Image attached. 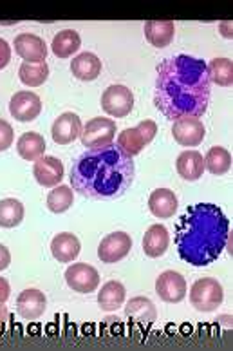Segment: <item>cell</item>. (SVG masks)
<instances>
[{
    "mask_svg": "<svg viewBox=\"0 0 233 351\" xmlns=\"http://www.w3.org/2000/svg\"><path fill=\"white\" fill-rule=\"evenodd\" d=\"M149 208L159 219H169L177 210V196L170 189H158L150 194Z\"/></svg>",
    "mask_w": 233,
    "mask_h": 351,
    "instance_id": "18",
    "label": "cell"
},
{
    "mask_svg": "<svg viewBox=\"0 0 233 351\" xmlns=\"http://www.w3.org/2000/svg\"><path fill=\"white\" fill-rule=\"evenodd\" d=\"M15 53L24 62L29 64H40L47 58V45L33 33H20L15 38Z\"/></svg>",
    "mask_w": 233,
    "mask_h": 351,
    "instance_id": "14",
    "label": "cell"
},
{
    "mask_svg": "<svg viewBox=\"0 0 233 351\" xmlns=\"http://www.w3.org/2000/svg\"><path fill=\"white\" fill-rule=\"evenodd\" d=\"M156 134H158V125H156V121L145 120L141 121V123H138L136 127H130V129H125L123 132H119L118 143H116V145L134 158V156L141 154V151H143L145 147L154 140Z\"/></svg>",
    "mask_w": 233,
    "mask_h": 351,
    "instance_id": "5",
    "label": "cell"
},
{
    "mask_svg": "<svg viewBox=\"0 0 233 351\" xmlns=\"http://www.w3.org/2000/svg\"><path fill=\"white\" fill-rule=\"evenodd\" d=\"M11 295L10 282L5 281L4 277H0V302H5Z\"/></svg>",
    "mask_w": 233,
    "mask_h": 351,
    "instance_id": "35",
    "label": "cell"
},
{
    "mask_svg": "<svg viewBox=\"0 0 233 351\" xmlns=\"http://www.w3.org/2000/svg\"><path fill=\"white\" fill-rule=\"evenodd\" d=\"M65 282L73 291L78 293H90L99 285V274L95 266L87 263H75L65 270Z\"/></svg>",
    "mask_w": 233,
    "mask_h": 351,
    "instance_id": "9",
    "label": "cell"
},
{
    "mask_svg": "<svg viewBox=\"0 0 233 351\" xmlns=\"http://www.w3.org/2000/svg\"><path fill=\"white\" fill-rule=\"evenodd\" d=\"M13 140H15L13 127H11L8 121L0 118V152L8 151V149L13 145Z\"/></svg>",
    "mask_w": 233,
    "mask_h": 351,
    "instance_id": "32",
    "label": "cell"
},
{
    "mask_svg": "<svg viewBox=\"0 0 233 351\" xmlns=\"http://www.w3.org/2000/svg\"><path fill=\"white\" fill-rule=\"evenodd\" d=\"M208 67V76L212 84H217L221 87H230L233 84V64L230 58H214L206 64Z\"/></svg>",
    "mask_w": 233,
    "mask_h": 351,
    "instance_id": "30",
    "label": "cell"
},
{
    "mask_svg": "<svg viewBox=\"0 0 233 351\" xmlns=\"http://www.w3.org/2000/svg\"><path fill=\"white\" fill-rule=\"evenodd\" d=\"M175 25L172 21H150L145 24V38L154 47H167L174 40Z\"/></svg>",
    "mask_w": 233,
    "mask_h": 351,
    "instance_id": "21",
    "label": "cell"
},
{
    "mask_svg": "<svg viewBox=\"0 0 233 351\" xmlns=\"http://www.w3.org/2000/svg\"><path fill=\"white\" fill-rule=\"evenodd\" d=\"M230 241V221L214 203L190 205L175 226L179 257L192 266L217 261Z\"/></svg>",
    "mask_w": 233,
    "mask_h": 351,
    "instance_id": "3",
    "label": "cell"
},
{
    "mask_svg": "<svg viewBox=\"0 0 233 351\" xmlns=\"http://www.w3.org/2000/svg\"><path fill=\"white\" fill-rule=\"evenodd\" d=\"M8 315H10V313H8V308L4 306V302H0V324L4 321H8Z\"/></svg>",
    "mask_w": 233,
    "mask_h": 351,
    "instance_id": "36",
    "label": "cell"
},
{
    "mask_svg": "<svg viewBox=\"0 0 233 351\" xmlns=\"http://www.w3.org/2000/svg\"><path fill=\"white\" fill-rule=\"evenodd\" d=\"M82 129H84V125H82V120H79L78 114H75V112H64L53 123L51 136H53V140L58 145H69L82 134Z\"/></svg>",
    "mask_w": 233,
    "mask_h": 351,
    "instance_id": "16",
    "label": "cell"
},
{
    "mask_svg": "<svg viewBox=\"0 0 233 351\" xmlns=\"http://www.w3.org/2000/svg\"><path fill=\"white\" fill-rule=\"evenodd\" d=\"M177 174L186 181H197L204 172V158L197 151H184L175 161Z\"/></svg>",
    "mask_w": 233,
    "mask_h": 351,
    "instance_id": "19",
    "label": "cell"
},
{
    "mask_svg": "<svg viewBox=\"0 0 233 351\" xmlns=\"http://www.w3.org/2000/svg\"><path fill=\"white\" fill-rule=\"evenodd\" d=\"M71 185L89 199H116L129 191L136 178L132 156L114 143L89 149L71 169Z\"/></svg>",
    "mask_w": 233,
    "mask_h": 351,
    "instance_id": "2",
    "label": "cell"
},
{
    "mask_svg": "<svg viewBox=\"0 0 233 351\" xmlns=\"http://www.w3.org/2000/svg\"><path fill=\"white\" fill-rule=\"evenodd\" d=\"M79 138L84 147L89 149L109 145L116 138V121L110 118H93L84 125Z\"/></svg>",
    "mask_w": 233,
    "mask_h": 351,
    "instance_id": "7",
    "label": "cell"
},
{
    "mask_svg": "<svg viewBox=\"0 0 233 351\" xmlns=\"http://www.w3.org/2000/svg\"><path fill=\"white\" fill-rule=\"evenodd\" d=\"M172 134L179 145L197 147L203 143L206 129L199 118H179L172 125Z\"/></svg>",
    "mask_w": 233,
    "mask_h": 351,
    "instance_id": "12",
    "label": "cell"
},
{
    "mask_svg": "<svg viewBox=\"0 0 233 351\" xmlns=\"http://www.w3.org/2000/svg\"><path fill=\"white\" fill-rule=\"evenodd\" d=\"M10 112L15 120L27 123L36 120L42 112V100L40 96L31 90H19L10 101Z\"/></svg>",
    "mask_w": 233,
    "mask_h": 351,
    "instance_id": "11",
    "label": "cell"
},
{
    "mask_svg": "<svg viewBox=\"0 0 233 351\" xmlns=\"http://www.w3.org/2000/svg\"><path fill=\"white\" fill-rule=\"evenodd\" d=\"M71 73L82 82L96 80L101 73V60L95 53H82L71 62Z\"/></svg>",
    "mask_w": 233,
    "mask_h": 351,
    "instance_id": "22",
    "label": "cell"
},
{
    "mask_svg": "<svg viewBox=\"0 0 233 351\" xmlns=\"http://www.w3.org/2000/svg\"><path fill=\"white\" fill-rule=\"evenodd\" d=\"M232 169V154L224 147H212L204 156V171L214 176H223Z\"/></svg>",
    "mask_w": 233,
    "mask_h": 351,
    "instance_id": "27",
    "label": "cell"
},
{
    "mask_svg": "<svg viewBox=\"0 0 233 351\" xmlns=\"http://www.w3.org/2000/svg\"><path fill=\"white\" fill-rule=\"evenodd\" d=\"M11 263V254L4 245H0V271L5 270Z\"/></svg>",
    "mask_w": 233,
    "mask_h": 351,
    "instance_id": "34",
    "label": "cell"
},
{
    "mask_svg": "<svg viewBox=\"0 0 233 351\" xmlns=\"http://www.w3.org/2000/svg\"><path fill=\"white\" fill-rule=\"evenodd\" d=\"M33 176L42 186L53 189L64 180V163L55 156H42L40 160L35 161Z\"/></svg>",
    "mask_w": 233,
    "mask_h": 351,
    "instance_id": "15",
    "label": "cell"
},
{
    "mask_svg": "<svg viewBox=\"0 0 233 351\" xmlns=\"http://www.w3.org/2000/svg\"><path fill=\"white\" fill-rule=\"evenodd\" d=\"M19 76L24 86L40 87L44 86L45 80L49 78V66H47V62H40V64L24 62L19 69Z\"/></svg>",
    "mask_w": 233,
    "mask_h": 351,
    "instance_id": "28",
    "label": "cell"
},
{
    "mask_svg": "<svg viewBox=\"0 0 233 351\" xmlns=\"http://www.w3.org/2000/svg\"><path fill=\"white\" fill-rule=\"evenodd\" d=\"M45 308H47V299H45L44 291L36 290V288H27V290L20 291V295L16 297V313L25 321H35L42 317Z\"/></svg>",
    "mask_w": 233,
    "mask_h": 351,
    "instance_id": "13",
    "label": "cell"
},
{
    "mask_svg": "<svg viewBox=\"0 0 233 351\" xmlns=\"http://www.w3.org/2000/svg\"><path fill=\"white\" fill-rule=\"evenodd\" d=\"M79 45H82V38L78 33L75 29H64L53 38L51 49L58 58H69L79 49Z\"/></svg>",
    "mask_w": 233,
    "mask_h": 351,
    "instance_id": "26",
    "label": "cell"
},
{
    "mask_svg": "<svg viewBox=\"0 0 233 351\" xmlns=\"http://www.w3.org/2000/svg\"><path fill=\"white\" fill-rule=\"evenodd\" d=\"M73 199H75V194L71 186L56 185L47 196V208L55 214H64L73 206Z\"/></svg>",
    "mask_w": 233,
    "mask_h": 351,
    "instance_id": "31",
    "label": "cell"
},
{
    "mask_svg": "<svg viewBox=\"0 0 233 351\" xmlns=\"http://www.w3.org/2000/svg\"><path fill=\"white\" fill-rule=\"evenodd\" d=\"M101 109L109 116L125 118L134 109V95L127 86L116 84L103 90L101 95Z\"/></svg>",
    "mask_w": 233,
    "mask_h": 351,
    "instance_id": "6",
    "label": "cell"
},
{
    "mask_svg": "<svg viewBox=\"0 0 233 351\" xmlns=\"http://www.w3.org/2000/svg\"><path fill=\"white\" fill-rule=\"evenodd\" d=\"M125 313L130 319L138 322H154L158 319V310H156L154 302L150 301L149 297H134L127 302Z\"/></svg>",
    "mask_w": 233,
    "mask_h": 351,
    "instance_id": "25",
    "label": "cell"
},
{
    "mask_svg": "<svg viewBox=\"0 0 233 351\" xmlns=\"http://www.w3.org/2000/svg\"><path fill=\"white\" fill-rule=\"evenodd\" d=\"M170 245L169 230L163 225H152L149 230L145 232L143 237V250L145 254L152 259H158L167 252Z\"/></svg>",
    "mask_w": 233,
    "mask_h": 351,
    "instance_id": "20",
    "label": "cell"
},
{
    "mask_svg": "<svg viewBox=\"0 0 233 351\" xmlns=\"http://www.w3.org/2000/svg\"><path fill=\"white\" fill-rule=\"evenodd\" d=\"M11 60V47L10 44L4 40V38H0V69H4Z\"/></svg>",
    "mask_w": 233,
    "mask_h": 351,
    "instance_id": "33",
    "label": "cell"
},
{
    "mask_svg": "<svg viewBox=\"0 0 233 351\" xmlns=\"http://www.w3.org/2000/svg\"><path fill=\"white\" fill-rule=\"evenodd\" d=\"M156 291L164 302L177 304L186 297L188 286H186V279L179 271L167 270L156 279Z\"/></svg>",
    "mask_w": 233,
    "mask_h": 351,
    "instance_id": "10",
    "label": "cell"
},
{
    "mask_svg": "<svg viewBox=\"0 0 233 351\" xmlns=\"http://www.w3.org/2000/svg\"><path fill=\"white\" fill-rule=\"evenodd\" d=\"M24 219V205L15 197L0 199V226L2 228H15Z\"/></svg>",
    "mask_w": 233,
    "mask_h": 351,
    "instance_id": "29",
    "label": "cell"
},
{
    "mask_svg": "<svg viewBox=\"0 0 233 351\" xmlns=\"http://www.w3.org/2000/svg\"><path fill=\"white\" fill-rule=\"evenodd\" d=\"M78 237L71 232H62L51 241V254L58 263H73L79 256Z\"/></svg>",
    "mask_w": 233,
    "mask_h": 351,
    "instance_id": "17",
    "label": "cell"
},
{
    "mask_svg": "<svg viewBox=\"0 0 233 351\" xmlns=\"http://www.w3.org/2000/svg\"><path fill=\"white\" fill-rule=\"evenodd\" d=\"M16 152L25 161L40 160L45 152L44 136L38 132H24L16 141Z\"/></svg>",
    "mask_w": 233,
    "mask_h": 351,
    "instance_id": "24",
    "label": "cell"
},
{
    "mask_svg": "<svg viewBox=\"0 0 233 351\" xmlns=\"http://www.w3.org/2000/svg\"><path fill=\"white\" fill-rule=\"evenodd\" d=\"M224 299V290L223 285L214 279V277H203V279H197L190 290V302L192 306L197 311H203V313H210V311H215L221 304H223Z\"/></svg>",
    "mask_w": 233,
    "mask_h": 351,
    "instance_id": "4",
    "label": "cell"
},
{
    "mask_svg": "<svg viewBox=\"0 0 233 351\" xmlns=\"http://www.w3.org/2000/svg\"><path fill=\"white\" fill-rule=\"evenodd\" d=\"M127 290L119 281H109L101 286L98 291V304L103 311H116L119 306H123Z\"/></svg>",
    "mask_w": 233,
    "mask_h": 351,
    "instance_id": "23",
    "label": "cell"
},
{
    "mask_svg": "<svg viewBox=\"0 0 233 351\" xmlns=\"http://www.w3.org/2000/svg\"><path fill=\"white\" fill-rule=\"evenodd\" d=\"M212 82L206 62L188 55L164 58L158 66L154 104L164 118H199L208 109Z\"/></svg>",
    "mask_w": 233,
    "mask_h": 351,
    "instance_id": "1",
    "label": "cell"
},
{
    "mask_svg": "<svg viewBox=\"0 0 233 351\" xmlns=\"http://www.w3.org/2000/svg\"><path fill=\"white\" fill-rule=\"evenodd\" d=\"M132 248V239L125 232H112L109 236H105L98 246L99 261L105 265H114L121 259L129 256Z\"/></svg>",
    "mask_w": 233,
    "mask_h": 351,
    "instance_id": "8",
    "label": "cell"
}]
</instances>
